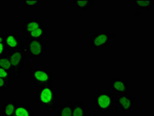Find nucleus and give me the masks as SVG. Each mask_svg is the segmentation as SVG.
I'll list each match as a JSON object with an SVG mask.
<instances>
[{
    "mask_svg": "<svg viewBox=\"0 0 154 116\" xmlns=\"http://www.w3.org/2000/svg\"><path fill=\"white\" fill-rule=\"evenodd\" d=\"M35 100L39 105L45 108L48 111H54L57 108V88L53 85L36 87Z\"/></svg>",
    "mask_w": 154,
    "mask_h": 116,
    "instance_id": "1",
    "label": "nucleus"
},
{
    "mask_svg": "<svg viewBox=\"0 0 154 116\" xmlns=\"http://www.w3.org/2000/svg\"><path fill=\"white\" fill-rule=\"evenodd\" d=\"M10 60L13 67V75L14 79H18L21 75L23 67L25 65L26 58L28 56L26 47L24 43L17 49L13 50L6 53V55Z\"/></svg>",
    "mask_w": 154,
    "mask_h": 116,
    "instance_id": "2",
    "label": "nucleus"
},
{
    "mask_svg": "<svg viewBox=\"0 0 154 116\" xmlns=\"http://www.w3.org/2000/svg\"><path fill=\"white\" fill-rule=\"evenodd\" d=\"M114 97L107 91L94 92L93 94L94 110L100 113H109L114 107Z\"/></svg>",
    "mask_w": 154,
    "mask_h": 116,
    "instance_id": "3",
    "label": "nucleus"
},
{
    "mask_svg": "<svg viewBox=\"0 0 154 116\" xmlns=\"http://www.w3.org/2000/svg\"><path fill=\"white\" fill-rule=\"evenodd\" d=\"M30 81L36 87L52 85V73L48 68L33 67L30 69Z\"/></svg>",
    "mask_w": 154,
    "mask_h": 116,
    "instance_id": "4",
    "label": "nucleus"
},
{
    "mask_svg": "<svg viewBox=\"0 0 154 116\" xmlns=\"http://www.w3.org/2000/svg\"><path fill=\"white\" fill-rule=\"evenodd\" d=\"M116 35L111 30H97L91 37V44L94 50H103L112 42Z\"/></svg>",
    "mask_w": 154,
    "mask_h": 116,
    "instance_id": "5",
    "label": "nucleus"
},
{
    "mask_svg": "<svg viewBox=\"0 0 154 116\" xmlns=\"http://www.w3.org/2000/svg\"><path fill=\"white\" fill-rule=\"evenodd\" d=\"M25 45L27 50V55L32 58H40L45 56V40L36 39L26 38Z\"/></svg>",
    "mask_w": 154,
    "mask_h": 116,
    "instance_id": "6",
    "label": "nucleus"
},
{
    "mask_svg": "<svg viewBox=\"0 0 154 116\" xmlns=\"http://www.w3.org/2000/svg\"><path fill=\"white\" fill-rule=\"evenodd\" d=\"M114 105L117 111L130 113L134 108V98L131 93L124 95H118L117 98H115Z\"/></svg>",
    "mask_w": 154,
    "mask_h": 116,
    "instance_id": "7",
    "label": "nucleus"
},
{
    "mask_svg": "<svg viewBox=\"0 0 154 116\" xmlns=\"http://www.w3.org/2000/svg\"><path fill=\"white\" fill-rule=\"evenodd\" d=\"M4 44L6 45L7 53L13 50L17 49L20 46L22 45V41L20 38V33L18 31H8L5 33L4 37Z\"/></svg>",
    "mask_w": 154,
    "mask_h": 116,
    "instance_id": "8",
    "label": "nucleus"
},
{
    "mask_svg": "<svg viewBox=\"0 0 154 116\" xmlns=\"http://www.w3.org/2000/svg\"><path fill=\"white\" fill-rule=\"evenodd\" d=\"M109 87L114 93L118 95H124L126 94H130L131 87L128 81L119 78H112L110 81Z\"/></svg>",
    "mask_w": 154,
    "mask_h": 116,
    "instance_id": "9",
    "label": "nucleus"
},
{
    "mask_svg": "<svg viewBox=\"0 0 154 116\" xmlns=\"http://www.w3.org/2000/svg\"><path fill=\"white\" fill-rule=\"evenodd\" d=\"M43 26H45V23L43 19L38 18V17L26 19L22 25L23 32V34L26 36L32 32Z\"/></svg>",
    "mask_w": 154,
    "mask_h": 116,
    "instance_id": "10",
    "label": "nucleus"
},
{
    "mask_svg": "<svg viewBox=\"0 0 154 116\" xmlns=\"http://www.w3.org/2000/svg\"><path fill=\"white\" fill-rule=\"evenodd\" d=\"M18 102L13 99H8L1 106V115L13 116L17 108Z\"/></svg>",
    "mask_w": 154,
    "mask_h": 116,
    "instance_id": "11",
    "label": "nucleus"
},
{
    "mask_svg": "<svg viewBox=\"0 0 154 116\" xmlns=\"http://www.w3.org/2000/svg\"><path fill=\"white\" fill-rule=\"evenodd\" d=\"M131 4L139 11H149L154 5L153 0H132Z\"/></svg>",
    "mask_w": 154,
    "mask_h": 116,
    "instance_id": "12",
    "label": "nucleus"
},
{
    "mask_svg": "<svg viewBox=\"0 0 154 116\" xmlns=\"http://www.w3.org/2000/svg\"><path fill=\"white\" fill-rule=\"evenodd\" d=\"M88 105L81 101L73 102L72 116H88Z\"/></svg>",
    "mask_w": 154,
    "mask_h": 116,
    "instance_id": "13",
    "label": "nucleus"
},
{
    "mask_svg": "<svg viewBox=\"0 0 154 116\" xmlns=\"http://www.w3.org/2000/svg\"><path fill=\"white\" fill-rule=\"evenodd\" d=\"M57 116H72L73 112V102L69 99L63 105H57Z\"/></svg>",
    "mask_w": 154,
    "mask_h": 116,
    "instance_id": "14",
    "label": "nucleus"
},
{
    "mask_svg": "<svg viewBox=\"0 0 154 116\" xmlns=\"http://www.w3.org/2000/svg\"><path fill=\"white\" fill-rule=\"evenodd\" d=\"M14 114L16 116H33V108L26 104H18Z\"/></svg>",
    "mask_w": 154,
    "mask_h": 116,
    "instance_id": "15",
    "label": "nucleus"
},
{
    "mask_svg": "<svg viewBox=\"0 0 154 116\" xmlns=\"http://www.w3.org/2000/svg\"><path fill=\"white\" fill-rule=\"evenodd\" d=\"M74 6L77 13H86L91 8V0L74 1Z\"/></svg>",
    "mask_w": 154,
    "mask_h": 116,
    "instance_id": "16",
    "label": "nucleus"
},
{
    "mask_svg": "<svg viewBox=\"0 0 154 116\" xmlns=\"http://www.w3.org/2000/svg\"><path fill=\"white\" fill-rule=\"evenodd\" d=\"M0 67L10 73L13 72V67H12L10 60L6 56L0 58Z\"/></svg>",
    "mask_w": 154,
    "mask_h": 116,
    "instance_id": "17",
    "label": "nucleus"
},
{
    "mask_svg": "<svg viewBox=\"0 0 154 116\" xmlns=\"http://www.w3.org/2000/svg\"><path fill=\"white\" fill-rule=\"evenodd\" d=\"M0 78H2L3 80L7 81L10 82V83H13V79H14L13 75H12V73L2 69L1 67H0Z\"/></svg>",
    "mask_w": 154,
    "mask_h": 116,
    "instance_id": "18",
    "label": "nucleus"
},
{
    "mask_svg": "<svg viewBox=\"0 0 154 116\" xmlns=\"http://www.w3.org/2000/svg\"><path fill=\"white\" fill-rule=\"evenodd\" d=\"M40 2L39 0L35 1H24V6L29 9H36L40 6Z\"/></svg>",
    "mask_w": 154,
    "mask_h": 116,
    "instance_id": "19",
    "label": "nucleus"
},
{
    "mask_svg": "<svg viewBox=\"0 0 154 116\" xmlns=\"http://www.w3.org/2000/svg\"><path fill=\"white\" fill-rule=\"evenodd\" d=\"M13 83L7 81L6 80H3L2 78H0V91H4V90H8L11 87Z\"/></svg>",
    "mask_w": 154,
    "mask_h": 116,
    "instance_id": "20",
    "label": "nucleus"
},
{
    "mask_svg": "<svg viewBox=\"0 0 154 116\" xmlns=\"http://www.w3.org/2000/svg\"><path fill=\"white\" fill-rule=\"evenodd\" d=\"M6 53H7V49L3 42L2 44H0V58L6 56Z\"/></svg>",
    "mask_w": 154,
    "mask_h": 116,
    "instance_id": "21",
    "label": "nucleus"
},
{
    "mask_svg": "<svg viewBox=\"0 0 154 116\" xmlns=\"http://www.w3.org/2000/svg\"><path fill=\"white\" fill-rule=\"evenodd\" d=\"M4 37H5V34H3L2 32H0V44L4 42Z\"/></svg>",
    "mask_w": 154,
    "mask_h": 116,
    "instance_id": "22",
    "label": "nucleus"
},
{
    "mask_svg": "<svg viewBox=\"0 0 154 116\" xmlns=\"http://www.w3.org/2000/svg\"><path fill=\"white\" fill-rule=\"evenodd\" d=\"M96 6V1H93V0H91V6Z\"/></svg>",
    "mask_w": 154,
    "mask_h": 116,
    "instance_id": "23",
    "label": "nucleus"
},
{
    "mask_svg": "<svg viewBox=\"0 0 154 116\" xmlns=\"http://www.w3.org/2000/svg\"><path fill=\"white\" fill-rule=\"evenodd\" d=\"M88 116H96V115H95V114H93V115L92 114H91V115H88Z\"/></svg>",
    "mask_w": 154,
    "mask_h": 116,
    "instance_id": "24",
    "label": "nucleus"
},
{
    "mask_svg": "<svg viewBox=\"0 0 154 116\" xmlns=\"http://www.w3.org/2000/svg\"><path fill=\"white\" fill-rule=\"evenodd\" d=\"M13 116H16V115H15V114H13Z\"/></svg>",
    "mask_w": 154,
    "mask_h": 116,
    "instance_id": "25",
    "label": "nucleus"
}]
</instances>
